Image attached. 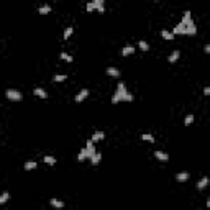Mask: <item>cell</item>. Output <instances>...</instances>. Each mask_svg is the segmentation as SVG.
Returning <instances> with one entry per match:
<instances>
[{
    "label": "cell",
    "mask_w": 210,
    "mask_h": 210,
    "mask_svg": "<svg viewBox=\"0 0 210 210\" xmlns=\"http://www.w3.org/2000/svg\"><path fill=\"white\" fill-rule=\"evenodd\" d=\"M133 100H135V97H133V94H130V92L126 90L125 82H118V85H116V90H115V94H113V97H112V103L133 102Z\"/></svg>",
    "instance_id": "6da1fadb"
},
{
    "label": "cell",
    "mask_w": 210,
    "mask_h": 210,
    "mask_svg": "<svg viewBox=\"0 0 210 210\" xmlns=\"http://www.w3.org/2000/svg\"><path fill=\"white\" fill-rule=\"evenodd\" d=\"M182 21L185 23V28H187V34H189V36H194V34L197 33V26H195L194 20H192V13H190V10H185V11H184Z\"/></svg>",
    "instance_id": "7a4b0ae2"
},
{
    "label": "cell",
    "mask_w": 210,
    "mask_h": 210,
    "mask_svg": "<svg viewBox=\"0 0 210 210\" xmlns=\"http://www.w3.org/2000/svg\"><path fill=\"white\" fill-rule=\"evenodd\" d=\"M5 95H7V98H8V100H11V102H20L21 98H23L21 92L16 90V89H7V90H5Z\"/></svg>",
    "instance_id": "3957f363"
},
{
    "label": "cell",
    "mask_w": 210,
    "mask_h": 210,
    "mask_svg": "<svg viewBox=\"0 0 210 210\" xmlns=\"http://www.w3.org/2000/svg\"><path fill=\"white\" fill-rule=\"evenodd\" d=\"M85 149H87V154H89V159H92L95 154H97V149H95V143L92 141V139L89 138L85 143Z\"/></svg>",
    "instance_id": "277c9868"
},
{
    "label": "cell",
    "mask_w": 210,
    "mask_h": 210,
    "mask_svg": "<svg viewBox=\"0 0 210 210\" xmlns=\"http://www.w3.org/2000/svg\"><path fill=\"white\" fill-rule=\"evenodd\" d=\"M172 34H174V36H176V34H187V28H185V23H184V21L177 23V25L172 28Z\"/></svg>",
    "instance_id": "5b68a950"
},
{
    "label": "cell",
    "mask_w": 210,
    "mask_h": 210,
    "mask_svg": "<svg viewBox=\"0 0 210 210\" xmlns=\"http://www.w3.org/2000/svg\"><path fill=\"white\" fill-rule=\"evenodd\" d=\"M89 94H90V90L89 89H82V90H79V94L74 97V100L77 102V103H80V102H84L87 97H89Z\"/></svg>",
    "instance_id": "8992f818"
},
{
    "label": "cell",
    "mask_w": 210,
    "mask_h": 210,
    "mask_svg": "<svg viewBox=\"0 0 210 210\" xmlns=\"http://www.w3.org/2000/svg\"><path fill=\"white\" fill-rule=\"evenodd\" d=\"M154 158L158 161H161V162H166V161H169V154L167 153H164V151H154Z\"/></svg>",
    "instance_id": "52a82bcc"
},
{
    "label": "cell",
    "mask_w": 210,
    "mask_h": 210,
    "mask_svg": "<svg viewBox=\"0 0 210 210\" xmlns=\"http://www.w3.org/2000/svg\"><path fill=\"white\" fill-rule=\"evenodd\" d=\"M33 95L39 97V98H48V92H46L44 89H41V87H34V89H33Z\"/></svg>",
    "instance_id": "ba28073f"
},
{
    "label": "cell",
    "mask_w": 210,
    "mask_h": 210,
    "mask_svg": "<svg viewBox=\"0 0 210 210\" xmlns=\"http://www.w3.org/2000/svg\"><path fill=\"white\" fill-rule=\"evenodd\" d=\"M36 11H38L39 15H48V13H51V11H52V8H51L49 3H44V5H39Z\"/></svg>",
    "instance_id": "9c48e42d"
},
{
    "label": "cell",
    "mask_w": 210,
    "mask_h": 210,
    "mask_svg": "<svg viewBox=\"0 0 210 210\" xmlns=\"http://www.w3.org/2000/svg\"><path fill=\"white\" fill-rule=\"evenodd\" d=\"M92 3H94V8L98 11V13H103L105 11V2L103 0H92Z\"/></svg>",
    "instance_id": "30bf717a"
},
{
    "label": "cell",
    "mask_w": 210,
    "mask_h": 210,
    "mask_svg": "<svg viewBox=\"0 0 210 210\" xmlns=\"http://www.w3.org/2000/svg\"><path fill=\"white\" fill-rule=\"evenodd\" d=\"M189 177H190V174L187 171H180V172L176 174V180H177V182H185V180H189Z\"/></svg>",
    "instance_id": "8fae6325"
},
{
    "label": "cell",
    "mask_w": 210,
    "mask_h": 210,
    "mask_svg": "<svg viewBox=\"0 0 210 210\" xmlns=\"http://www.w3.org/2000/svg\"><path fill=\"white\" fill-rule=\"evenodd\" d=\"M49 203L54 208H64V202L61 200V199H57V197H51L49 199Z\"/></svg>",
    "instance_id": "7c38bea8"
},
{
    "label": "cell",
    "mask_w": 210,
    "mask_h": 210,
    "mask_svg": "<svg viewBox=\"0 0 210 210\" xmlns=\"http://www.w3.org/2000/svg\"><path fill=\"white\" fill-rule=\"evenodd\" d=\"M208 182H210V179H208L207 176H203V177L199 180V182H197V189H199V190H203L205 187H208Z\"/></svg>",
    "instance_id": "4fadbf2b"
},
{
    "label": "cell",
    "mask_w": 210,
    "mask_h": 210,
    "mask_svg": "<svg viewBox=\"0 0 210 210\" xmlns=\"http://www.w3.org/2000/svg\"><path fill=\"white\" fill-rule=\"evenodd\" d=\"M107 74L110 75V77H116V79H118L120 77V69H116L113 66H108L107 67Z\"/></svg>",
    "instance_id": "5bb4252c"
},
{
    "label": "cell",
    "mask_w": 210,
    "mask_h": 210,
    "mask_svg": "<svg viewBox=\"0 0 210 210\" xmlns=\"http://www.w3.org/2000/svg\"><path fill=\"white\" fill-rule=\"evenodd\" d=\"M135 52V46H131V44H126V46H123V49H121V56H130V54H133Z\"/></svg>",
    "instance_id": "9a60e30c"
},
{
    "label": "cell",
    "mask_w": 210,
    "mask_h": 210,
    "mask_svg": "<svg viewBox=\"0 0 210 210\" xmlns=\"http://www.w3.org/2000/svg\"><path fill=\"white\" fill-rule=\"evenodd\" d=\"M105 138V131H95L94 133V135H92V141H94V143H98V141H102V139Z\"/></svg>",
    "instance_id": "2e32d148"
},
{
    "label": "cell",
    "mask_w": 210,
    "mask_h": 210,
    "mask_svg": "<svg viewBox=\"0 0 210 210\" xmlns=\"http://www.w3.org/2000/svg\"><path fill=\"white\" fill-rule=\"evenodd\" d=\"M180 57V51H172L171 54H169V57H167V61L171 62V64H174V62H177V59Z\"/></svg>",
    "instance_id": "e0dca14e"
},
{
    "label": "cell",
    "mask_w": 210,
    "mask_h": 210,
    "mask_svg": "<svg viewBox=\"0 0 210 210\" xmlns=\"http://www.w3.org/2000/svg\"><path fill=\"white\" fill-rule=\"evenodd\" d=\"M36 166H38L36 161H26L23 167H25V171H34V169H36Z\"/></svg>",
    "instance_id": "ac0fdd59"
},
{
    "label": "cell",
    "mask_w": 210,
    "mask_h": 210,
    "mask_svg": "<svg viewBox=\"0 0 210 210\" xmlns=\"http://www.w3.org/2000/svg\"><path fill=\"white\" fill-rule=\"evenodd\" d=\"M161 36L164 38V39H167V41H171V39H174V34H172V31H169V30H161Z\"/></svg>",
    "instance_id": "d6986e66"
},
{
    "label": "cell",
    "mask_w": 210,
    "mask_h": 210,
    "mask_svg": "<svg viewBox=\"0 0 210 210\" xmlns=\"http://www.w3.org/2000/svg\"><path fill=\"white\" fill-rule=\"evenodd\" d=\"M8 200H10V192H8V190L2 192V195H0V205H3V203H7Z\"/></svg>",
    "instance_id": "ffe728a7"
},
{
    "label": "cell",
    "mask_w": 210,
    "mask_h": 210,
    "mask_svg": "<svg viewBox=\"0 0 210 210\" xmlns=\"http://www.w3.org/2000/svg\"><path fill=\"white\" fill-rule=\"evenodd\" d=\"M43 161L46 162V164H49V166H54L56 162H57L56 158H54V156H49V154H48V156H44V158H43Z\"/></svg>",
    "instance_id": "44dd1931"
},
{
    "label": "cell",
    "mask_w": 210,
    "mask_h": 210,
    "mask_svg": "<svg viewBox=\"0 0 210 210\" xmlns=\"http://www.w3.org/2000/svg\"><path fill=\"white\" fill-rule=\"evenodd\" d=\"M138 48L146 52V51H149V44H148V41H144V39H139V41H138Z\"/></svg>",
    "instance_id": "7402d4cb"
},
{
    "label": "cell",
    "mask_w": 210,
    "mask_h": 210,
    "mask_svg": "<svg viewBox=\"0 0 210 210\" xmlns=\"http://www.w3.org/2000/svg\"><path fill=\"white\" fill-rule=\"evenodd\" d=\"M84 159H89V154H87V149L82 148L77 154V161H84Z\"/></svg>",
    "instance_id": "603a6c76"
},
{
    "label": "cell",
    "mask_w": 210,
    "mask_h": 210,
    "mask_svg": "<svg viewBox=\"0 0 210 210\" xmlns=\"http://www.w3.org/2000/svg\"><path fill=\"white\" fill-rule=\"evenodd\" d=\"M74 33V26H67L66 30H64V34H62V38L64 39H69L71 38V34Z\"/></svg>",
    "instance_id": "cb8c5ba5"
},
{
    "label": "cell",
    "mask_w": 210,
    "mask_h": 210,
    "mask_svg": "<svg viewBox=\"0 0 210 210\" xmlns=\"http://www.w3.org/2000/svg\"><path fill=\"white\" fill-rule=\"evenodd\" d=\"M66 79H67L66 74H56V75H52V80H54V82H64Z\"/></svg>",
    "instance_id": "d4e9b609"
},
{
    "label": "cell",
    "mask_w": 210,
    "mask_h": 210,
    "mask_svg": "<svg viewBox=\"0 0 210 210\" xmlns=\"http://www.w3.org/2000/svg\"><path fill=\"white\" fill-rule=\"evenodd\" d=\"M141 139H143V141H148V143H154V136L151 135V133H143Z\"/></svg>",
    "instance_id": "484cf974"
},
{
    "label": "cell",
    "mask_w": 210,
    "mask_h": 210,
    "mask_svg": "<svg viewBox=\"0 0 210 210\" xmlns=\"http://www.w3.org/2000/svg\"><path fill=\"white\" fill-rule=\"evenodd\" d=\"M102 161V154L100 153H98V151H97V154L94 156V158H92V159H90V162H92V166H97L98 164V162H100Z\"/></svg>",
    "instance_id": "4316f807"
},
{
    "label": "cell",
    "mask_w": 210,
    "mask_h": 210,
    "mask_svg": "<svg viewBox=\"0 0 210 210\" xmlns=\"http://www.w3.org/2000/svg\"><path fill=\"white\" fill-rule=\"evenodd\" d=\"M194 118H195V116L192 115V113H189V115H187V116H185V118H184V125H185V126L192 125V123H194Z\"/></svg>",
    "instance_id": "83f0119b"
},
{
    "label": "cell",
    "mask_w": 210,
    "mask_h": 210,
    "mask_svg": "<svg viewBox=\"0 0 210 210\" xmlns=\"http://www.w3.org/2000/svg\"><path fill=\"white\" fill-rule=\"evenodd\" d=\"M61 59L62 61H66V62H72L74 61V57L71 54H67V52H61Z\"/></svg>",
    "instance_id": "f1b7e54d"
},
{
    "label": "cell",
    "mask_w": 210,
    "mask_h": 210,
    "mask_svg": "<svg viewBox=\"0 0 210 210\" xmlns=\"http://www.w3.org/2000/svg\"><path fill=\"white\" fill-rule=\"evenodd\" d=\"M203 95H207V97H210V85H207L205 89H203Z\"/></svg>",
    "instance_id": "f546056e"
},
{
    "label": "cell",
    "mask_w": 210,
    "mask_h": 210,
    "mask_svg": "<svg viewBox=\"0 0 210 210\" xmlns=\"http://www.w3.org/2000/svg\"><path fill=\"white\" fill-rule=\"evenodd\" d=\"M203 51H205V52H208V54H210V44H205V48H203Z\"/></svg>",
    "instance_id": "4dcf8cb0"
},
{
    "label": "cell",
    "mask_w": 210,
    "mask_h": 210,
    "mask_svg": "<svg viewBox=\"0 0 210 210\" xmlns=\"http://www.w3.org/2000/svg\"><path fill=\"white\" fill-rule=\"evenodd\" d=\"M207 207L210 208V197H208V199H207Z\"/></svg>",
    "instance_id": "1f68e13d"
},
{
    "label": "cell",
    "mask_w": 210,
    "mask_h": 210,
    "mask_svg": "<svg viewBox=\"0 0 210 210\" xmlns=\"http://www.w3.org/2000/svg\"><path fill=\"white\" fill-rule=\"evenodd\" d=\"M208 185H210V182H208Z\"/></svg>",
    "instance_id": "d6a6232c"
}]
</instances>
